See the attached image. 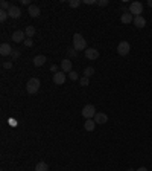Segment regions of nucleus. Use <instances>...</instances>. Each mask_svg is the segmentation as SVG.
<instances>
[{
  "mask_svg": "<svg viewBox=\"0 0 152 171\" xmlns=\"http://www.w3.org/2000/svg\"><path fill=\"white\" fill-rule=\"evenodd\" d=\"M73 47L79 52V51H85L87 49V41H85V38L82 37L81 34H75L73 35Z\"/></svg>",
  "mask_w": 152,
  "mask_h": 171,
  "instance_id": "obj_1",
  "label": "nucleus"
},
{
  "mask_svg": "<svg viewBox=\"0 0 152 171\" xmlns=\"http://www.w3.org/2000/svg\"><path fill=\"white\" fill-rule=\"evenodd\" d=\"M40 86H41V83L38 78H31V80L26 83V90L27 93H31V95H34L37 92L40 90Z\"/></svg>",
  "mask_w": 152,
  "mask_h": 171,
  "instance_id": "obj_2",
  "label": "nucleus"
},
{
  "mask_svg": "<svg viewBox=\"0 0 152 171\" xmlns=\"http://www.w3.org/2000/svg\"><path fill=\"white\" fill-rule=\"evenodd\" d=\"M129 12H131L134 17L141 15V12H143V5H141L140 2H132V3L129 5Z\"/></svg>",
  "mask_w": 152,
  "mask_h": 171,
  "instance_id": "obj_3",
  "label": "nucleus"
},
{
  "mask_svg": "<svg viewBox=\"0 0 152 171\" xmlns=\"http://www.w3.org/2000/svg\"><path fill=\"white\" fill-rule=\"evenodd\" d=\"M96 113H97V112H96L94 105H91V104H87V105L82 109V116H84L85 119H91V118H94V115Z\"/></svg>",
  "mask_w": 152,
  "mask_h": 171,
  "instance_id": "obj_4",
  "label": "nucleus"
},
{
  "mask_svg": "<svg viewBox=\"0 0 152 171\" xmlns=\"http://www.w3.org/2000/svg\"><path fill=\"white\" fill-rule=\"evenodd\" d=\"M129 51H131V46H129L128 41H120L119 46H117V54H119V55H122V57L128 55Z\"/></svg>",
  "mask_w": 152,
  "mask_h": 171,
  "instance_id": "obj_5",
  "label": "nucleus"
},
{
  "mask_svg": "<svg viewBox=\"0 0 152 171\" xmlns=\"http://www.w3.org/2000/svg\"><path fill=\"white\" fill-rule=\"evenodd\" d=\"M12 41L14 43H24V40L27 38L26 34H24V31H15L14 34H12Z\"/></svg>",
  "mask_w": 152,
  "mask_h": 171,
  "instance_id": "obj_6",
  "label": "nucleus"
},
{
  "mask_svg": "<svg viewBox=\"0 0 152 171\" xmlns=\"http://www.w3.org/2000/svg\"><path fill=\"white\" fill-rule=\"evenodd\" d=\"M71 67H73V66H71L70 58H66V60L61 61V72H64V73H70L71 70H73Z\"/></svg>",
  "mask_w": 152,
  "mask_h": 171,
  "instance_id": "obj_7",
  "label": "nucleus"
},
{
  "mask_svg": "<svg viewBox=\"0 0 152 171\" xmlns=\"http://www.w3.org/2000/svg\"><path fill=\"white\" fill-rule=\"evenodd\" d=\"M85 58L87 60H96V58H99V51L97 49H94V47H91V49H85Z\"/></svg>",
  "mask_w": 152,
  "mask_h": 171,
  "instance_id": "obj_8",
  "label": "nucleus"
},
{
  "mask_svg": "<svg viewBox=\"0 0 152 171\" xmlns=\"http://www.w3.org/2000/svg\"><path fill=\"white\" fill-rule=\"evenodd\" d=\"M12 51H14V49H12L8 43H2V45H0V55H2V57H8V55H11Z\"/></svg>",
  "mask_w": 152,
  "mask_h": 171,
  "instance_id": "obj_9",
  "label": "nucleus"
},
{
  "mask_svg": "<svg viewBox=\"0 0 152 171\" xmlns=\"http://www.w3.org/2000/svg\"><path fill=\"white\" fill-rule=\"evenodd\" d=\"M8 15H9L11 19H20V17H22V9H20L18 6H14V5H12L11 8H9V11H8Z\"/></svg>",
  "mask_w": 152,
  "mask_h": 171,
  "instance_id": "obj_10",
  "label": "nucleus"
},
{
  "mask_svg": "<svg viewBox=\"0 0 152 171\" xmlns=\"http://www.w3.org/2000/svg\"><path fill=\"white\" fill-rule=\"evenodd\" d=\"M53 83H55L56 86L64 84V83H66V73H64V72H56V73H53Z\"/></svg>",
  "mask_w": 152,
  "mask_h": 171,
  "instance_id": "obj_11",
  "label": "nucleus"
},
{
  "mask_svg": "<svg viewBox=\"0 0 152 171\" xmlns=\"http://www.w3.org/2000/svg\"><path fill=\"white\" fill-rule=\"evenodd\" d=\"M94 122H96V124H105V122H108V116H106V113L97 112V113L94 115Z\"/></svg>",
  "mask_w": 152,
  "mask_h": 171,
  "instance_id": "obj_12",
  "label": "nucleus"
},
{
  "mask_svg": "<svg viewBox=\"0 0 152 171\" xmlns=\"http://www.w3.org/2000/svg\"><path fill=\"white\" fill-rule=\"evenodd\" d=\"M120 22L123 23V24H129V23L134 22V15L131 14V12H126V14H122V17H120Z\"/></svg>",
  "mask_w": 152,
  "mask_h": 171,
  "instance_id": "obj_13",
  "label": "nucleus"
},
{
  "mask_svg": "<svg viewBox=\"0 0 152 171\" xmlns=\"http://www.w3.org/2000/svg\"><path fill=\"white\" fill-rule=\"evenodd\" d=\"M27 12H29L31 17H40V14H41L40 8H38L37 5H31V6L27 8Z\"/></svg>",
  "mask_w": 152,
  "mask_h": 171,
  "instance_id": "obj_14",
  "label": "nucleus"
},
{
  "mask_svg": "<svg viewBox=\"0 0 152 171\" xmlns=\"http://www.w3.org/2000/svg\"><path fill=\"white\" fill-rule=\"evenodd\" d=\"M134 24H135V26H137V28H145V26H146V20H145V17H143V15H137V17H134Z\"/></svg>",
  "mask_w": 152,
  "mask_h": 171,
  "instance_id": "obj_15",
  "label": "nucleus"
},
{
  "mask_svg": "<svg viewBox=\"0 0 152 171\" xmlns=\"http://www.w3.org/2000/svg\"><path fill=\"white\" fill-rule=\"evenodd\" d=\"M46 61L47 60L44 55H37V57H34V66H35V67H40V66H43Z\"/></svg>",
  "mask_w": 152,
  "mask_h": 171,
  "instance_id": "obj_16",
  "label": "nucleus"
},
{
  "mask_svg": "<svg viewBox=\"0 0 152 171\" xmlns=\"http://www.w3.org/2000/svg\"><path fill=\"white\" fill-rule=\"evenodd\" d=\"M94 127H96L94 119H85V122H84V128H85L87 131H93Z\"/></svg>",
  "mask_w": 152,
  "mask_h": 171,
  "instance_id": "obj_17",
  "label": "nucleus"
},
{
  "mask_svg": "<svg viewBox=\"0 0 152 171\" xmlns=\"http://www.w3.org/2000/svg\"><path fill=\"white\" fill-rule=\"evenodd\" d=\"M24 34H26L27 38H32V37L35 35V28H34V26H27V28L24 29Z\"/></svg>",
  "mask_w": 152,
  "mask_h": 171,
  "instance_id": "obj_18",
  "label": "nucleus"
},
{
  "mask_svg": "<svg viewBox=\"0 0 152 171\" xmlns=\"http://www.w3.org/2000/svg\"><path fill=\"white\" fill-rule=\"evenodd\" d=\"M35 171H49V165L46 162H38L35 167Z\"/></svg>",
  "mask_w": 152,
  "mask_h": 171,
  "instance_id": "obj_19",
  "label": "nucleus"
},
{
  "mask_svg": "<svg viewBox=\"0 0 152 171\" xmlns=\"http://www.w3.org/2000/svg\"><path fill=\"white\" fill-rule=\"evenodd\" d=\"M94 75V67L91 66H88V67L84 69V77H87V78H90V77H93Z\"/></svg>",
  "mask_w": 152,
  "mask_h": 171,
  "instance_id": "obj_20",
  "label": "nucleus"
},
{
  "mask_svg": "<svg viewBox=\"0 0 152 171\" xmlns=\"http://www.w3.org/2000/svg\"><path fill=\"white\" fill-rule=\"evenodd\" d=\"M11 6H12V5H9L6 0H2V2H0V8H2L3 11H9V8H11Z\"/></svg>",
  "mask_w": 152,
  "mask_h": 171,
  "instance_id": "obj_21",
  "label": "nucleus"
},
{
  "mask_svg": "<svg viewBox=\"0 0 152 171\" xmlns=\"http://www.w3.org/2000/svg\"><path fill=\"white\" fill-rule=\"evenodd\" d=\"M67 55H69L70 58H75L76 55H78V51H76L75 47H69V49H67Z\"/></svg>",
  "mask_w": 152,
  "mask_h": 171,
  "instance_id": "obj_22",
  "label": "nucleus"
},
{
  "mask_svg": "<svg viewBox=\"0 0 152 171\" xmlns=\"http://www.w3.org/2000/svg\"><path fill=\"white\" fill-rule=\"evenodd\" d=\"M9 15H8V11H3V9H0V22L3 23L6 19H8Z\"/></svg>",
  "mask_w": 152,
  "mask_h": 171,
  "instance_id": "obj_23",
  "label": "nucleus"
},
{
  "mask_svg": "<svg viewBox=\"0 0 152 171\" xmlns=\"http://www.w3.org/2000/svg\"><path fill=\"white\" fill-rule=\"evenodd\" d=\"M79 84H81L82 87H84V86H88V84H90V78H87V77H82L81 80H79Z\"/></svg>",
  "mask_w": 152,
  "mask_h": 171,
  "instance_id": "obj_24",
  "label": "nucleus"
},
{
  "mask_svg": "<svg viewBox=\"0 0 152 171\" xmlns=\"http://www.w3.org/2000/svg\"><path fill=\"white\" fill-rule=\"evenodd\" d=\"M69 5H70V8H78L81 5V0H70Z\"/></svg>",
  "mask_w": 152,
  "mask_h": 171,
  "instance_id": "obj_25",
  "label": "nucleus"
},
{
  "mask_svg": "<svg viewBox=\"0 0 152 171\" xmlns=\"http://www.w3.org/2000/svg\"><path fill=\"white\" fill-rule=\"evenodd\" d=\"M69 77H70L71 81H76L78 78H79V75H78V72H75V70H71L70 73H69Z\"/></svg>",
  "mask_w": 152,
  "mask_h": 171,
  "instance_id": "obj_26",
  "label": "nucleus"
},
{
  "mask_svg": "<svg viewBox=\"0 0 152 171\" xmlns=\"http://www.w3.org/2000/svg\"><path fill=\"white\" fill-rule=\"evenodd\" d=\"M24 46H26V47H31V46L34 45V40H32V38H26V40H24V43H23Z\"/></svg>",
  "mask_w": 152,
  "mask_h": 171,
  "instance_id": "obj_27",
  "label": "nucleus"
},
{
  "mask_svg": "<svg viewBox=\"0 0 152 171\" xmlns=\"http://www.w3.org/2000/svg\"><path fill=\"white\" fill-rule=\"evenodd\" d=\"M2 66H3V69H11L12 67V63H11V61H5Z\"/></svg>",
  "mask_w": 152,
  "mask_h": 171,
  "instance_id": "obj_28",
  "label": "nucleus"
},
{
  "mask_svg": "<svg viewBox=\"0 0 152 171\" xmlns=\"http://www.w3.org/2000/svg\"><path fill=\"white\" fill-rule=\"evenodd\" d=\"M84 3H87V5H97V0H84Z\"/></svg>",
  "mask_w": 152,
  "mask_h": 171,
  "instance_id": "obj_29",
  "label": "nucleus"
},
{
  "mask_svg": "<svg viewBox=\"0 0 152 171\" xmlns=\"http://www.w3.org/2000/svg\"><path fill=\"white\" fill-rule=\"evenodd\" d=\"M97 5H99V6H106V5H108V0H99Z\"/></svg>",
  "mask_w": 152,
  "mask_h": 171,
  "instance_id": "obj_30",
  "label": "nucleus"
},
{
  "mask_svg": "<svg viewBox=\"0 0 152 171\" xmlns=\"http://www.w3.org/2000/svg\"><path fill=\"white\" fill-rule=\"evenodd\" d=\"M11 57L12 58H18V57H20V52H18V51H12Z\"/></svg>",
  "mask_w": 152,
  "mask_h": 171,
  "instance_id": "obj_31",
  "label": "nucleus"
},
{
  "mask_svg": "<svg viewBox=\"0 0 152 171\" xmlns=\"http://www.w3.org/2000/svg\"><path fill=\"white\" fill-rule=\"evenodd\" d=\"M22 3H23V5H27V6H31V2H29V0H22Z\"/></svg>",
  "mask_w": 152,
  "mask_h": 171,
  "instance_id": "obj_32",
  "label": "nucleus"
},
{
  "mask_svg": "<svg viewBox=\"0 0 152 171\" xmlns=\"http://www.w3.org/2000/svg\"><path fill=\"white\" fill-rule=\"evenodd\" d=\"M50 70H52V72H55V73H56V66H55V64H53V66H52V67H50Z\"/></svg>",
  "mask_w": 152,
  "mask_h": 171,
  "instance_id": "obj_33",
  "label": "nucleus"
},
{
  "mask_svg": "<svg viewBox=\"0 0 152 171\" xmlns=\"http://www.w3.org/2000/svg\"><path fill=\"white\" fill-rule=\"evenodd\" d=\"M135 171H148V168H145V167H140L139 170H135Z\"/></svg>",
  "mask_w": 152,
  "mask_h": 171,
  "instance_id": "obj_34",
  "label": "nucleus"
},
{
  "mask_svg": "<svg viewBox=\"0 0 152 171\" xmlns=\"http://www.w3.org/2000/svg\"><path fill=\"white\" fill-rule=\"evenodd\" d=\"M148 5H149V6H152V0H149V2H148Z\"/></svg>",
  "mask_w": 152,
  "mask_h": 171,
  "instance_id": "obj_35",
  "label": "nucleus"
},
{
  "mask_svg": "<svg viewBox=\"0 0 152 171\" xmlns=\"http://www.w3.org/2000/svg\"><path fill=\"white\" fill-rule=\"evenodd\" d=\"M128 171H135V170H132V168H129V170Z\"/></svg>",
  "mask_w": 152,
  "mask_h": 171,
  "instance_id": "obj_36",
  "label": "nucleus"
}]
</instances>
